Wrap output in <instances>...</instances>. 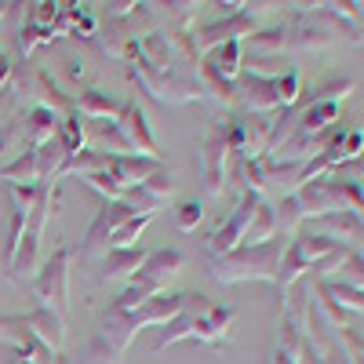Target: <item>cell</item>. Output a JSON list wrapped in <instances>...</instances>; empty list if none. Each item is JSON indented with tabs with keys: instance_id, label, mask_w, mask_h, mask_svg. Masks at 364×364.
Instances as JSON below:
<instances>
[{
	"instance_id": "cell-1",
	"label": "cell",
	"mask_w": 364,
	"mask_h": 364,
	"mask_svg": "<svg viewBox=\"0 0 364 364\" xmlns=\"http://www.w3.org/2000/svg\"><path fill=\"white\" fill-rule=\"evenodd\" d=\"M284 259V240L273 237L266 245H240L226 255L208 259V273L219 284H240V281H277V269Z\"/></svg>"
},
{
	"instance_id": "cell-2",
	"label": "cell",
	"mask_w": 364,
	"mask_h": 364,
	"mask_svg": "<svg viewBox=\"0 0 364 364\" xmlns=\"http://www.w3.org/2000/svg\"><path fill=\"white\" fill-rule=\"evenodd\" d=\"M182 262H186V259H182V252H175V248L149 252V259L142 262V269L132 277V284L113 299V306H109V310H117V314H135L142 302H149L154 295H164L168 284L178 277Z\"/></svg>"
},
{
	"instance_id": "cell-3",
	"label": "cell",
	"mask_w": 364,
	"mask_h": 364,
	"mask_svg": "<svg viewBox=\"0 0 364 364\" xmlns=\"http://www.w3.org/2000/svg\"><path fill=\"white\" fill-rule=\"evenodd\" d=\"M135 336H139L135 317L109 310V314L102 317L99 331H95V339L87 343L80 364H120V357L128 353V346L135 343Z\"/></svg>"
},
{
	"instance_id": "cell-4",
	"label": "cell",
	"mask_w": 364,
	"mask_h": 364,
	"mask_svg": "<svg viewBox=\"0 0 364 364\" xmlns=\"http://www.w3.org/2000/svg\"><path fill=\"white\" fill-rule=\"evenodd\" d=\"M186 310L193 317V339L211 346V350H219L223 343L233 339V306H215V302H208L204 295H193L190 291V302H186Z\"/></svg>"
},
{
	"instance_id": "cell-5",
	"label": "cell",
	"mask_w": 364,
	"mask_h": 364,
	"mask_svg": "<svg viewBox=\"0 0 364 364\" xmlns=\"http://www.w3.org/2000/svg\"><path fill=\"white\" fill-rule=\"evenodd\" d=\"M70 266H73V248L63 245V248H55V255L37 269L33 295L41 299V306H51V310L63 314L66 299H70Z\"/></svg>"
},
{
	"instance_id": "cell-6",
	"label": "cell",
	"mask_w": 364,
	"mask_h": 364,
	"mask_svg": "<svg viewBox=\"0 0 364 364\" xmlns=\"http://www.w3.org/2000/svg\"><path fill=\"white\" fill-rule=\"evenodd\" d=\"M259 200H262V197H255V193H240L237 208L223 219V226H215V230L208 233V259L226 255V252H233V248L245 245V233H248V223H252V215H255Z\"/></svg>"
},
{
	"instance_id": "cell-7",
	"label": "cell",
	"mask_w": 364,
	"mask_h": 364,
	"mask_svg": "<svg viewBox=\"0 0 364 364\" xmlns=\"http://www.w3.org/2000/svg\"><path fill=\"white\" fill-rule=\"evenodd\" d=\"M230 161H237V157H233V149H230L226 128L215 124V128H211V135L200 142V175H204V182H208V193H211V197L223 193L226 175H230Z\"/></svg>"
},
{
	"instance_id": "cell-8",
	"label": "cell",
	"mask_w": 364,
	"mask_h": 364,
	"mask_svg": "<svg viewBox=\"0 0 364 364\" xmlns=\"http://www.w3.org/2000/svg\"><path fill=\"white\" fill-rule=\"evenodd\" d=\"M135 211L124 204V200H106L102 211L95 215V223L87 226L84 233V245H80V259H95V255H106L109 252V237L117 233L120 223H128Z\"/></svg>"
},
{
	"instance_id": "cell-9",
	"label": "cell",
	"mask_w": 364,
	"mask_h": 364,
	"mask_svg": "<svg viewBox=\"0 0 364 364\" xmlns=\"http://www.w3.org/2000/svg\"><path fill=\"white\" fill-rule=\"evenodd\" d=\"M255 33V15L248 11V8H240V11H233L230 18H219V22H211V26H204L200 33H197V41H193V51L200 55H208L211 48H219V44H230V41H248Z\"/></svg>"
},
{
	"instance_id": "cell-10",
	"label": "cell",
	"mask_w": 364,
	"mask_h": 364,
	"mask_svg": "<svg viewBox=\"0 0 364 364\" xmlns=\"http://www.w3.org/2000/svg\"><path fill=\"white\" fill-rule=\"evenodd\" d=\"M171 193H175V178H171L168 168H161L157 175H149L142 186H132L124 193V204L135 211V215H149V219H154L157 211L171 200Z\"/></svg>"
},
{
	"instance_id": "cell-11",
	"label": "cell",
	"mask_w": 364,
	"mask_h": 364,
	"mask_svg": "<svg viewBox=\"0 0 364 364\" xmlns=\"http://www.w3.org/2000/svg\"><path fill=\"white\" fill-rule=\"evenodd\" d=\"M120 132H124V139H128V146H132V154L135 157H149V161H161L157 157V139H154V128H149V117H146V109L132 99V102H124V109H120Z\"/></svg>"
},
{
	"instance_id": "cell-12",
	"label": "cell",
	"mask_w": 364,
	"mask_h": 364,
	"mask_svg": "<svg viewBox=\"0 0 364 364\" xmlns=\"http://www.w3.org/2000/svg\"><path fill=\"white\" fill-rule=\"evenodd\" d=\"M186 302H190V291H164V295H154L149 302H142L132 317H135L139 331L142 328H154V324L161 328V324L175 321L182 310H186Z\"/></svg>"
},
{
	"instance_id": "cell-13",
	"label": "cell",
	"mask_w": 364,
	"mask_h": 364,
	"mask_svg": "<svg viewBox=\"0 0 364 364\" xmlns=\"http://www.w3.org/2000/svg\"><path fill=\"white\" fill-rule=\"evenodd\" d=\"M26 328L51 350V353H63L66 346V317L51 310V306H37L33 314H26Z\"/></svg>"
},
{
	"instance_id": "cell-14",
	"label": "cell",
	"mask_w": 364,
	"mask_h": 364,
	"mask_svg": "<svg viewBox=\"0 0 364 364\" xmlns=\"http://www.w3.org/2000/svg\"><path fill=\"white\" fill-rule=\"evenodd\" d=\"M237 95L252 113H269V109H281V95H277V80H259V77H248L240 73V84H237Z\"/></svg>"
},
{
	"instance_id": "cell-15",
	"label": "cell",
	"mask_w": 364,
	"mask_h": 364,
	"mask_svg": "<svg viewBox=\"0 0 364 364\" xmlns=\"http://www.w3.org/2000/svg\"><path fill=\"white\" fill-rule=\"evenodd\" d=\"M146 259H149V252H146L142 245H135V248H109V252L102 255V281L135 277Z\"/></svg>"
},
{
	"instance_id": "cell-16",
	"label": "cell",
	"mask_w": 364,
	"mask_h": 364,
	"mask_svg": "<svg viewBox=\"0 0 364 364\" xmlns=\"http://www.w3.org/2000/svg\"><path fill=\"white\" fill-rule=\"evenodd\" d=\"M240 66H245V41H230V44H219L204 55V70H211L223 80H233L240 77Z\"/></svg>"
},
{
	"instance_id": "cell-17",
	"label": "cell",
	"mask_w": 364,
	"mask_h": 364,
	"mask_svg": "<svg viewBox=\"0 0 364 364\" xmlns=\"http://www.w3.org/2000/svg\"><path fill=\"white\" fill-rule=\"evenodd\" d=\"M317 233H324L328 240H336V245L346 237L353 245V240H364V219L357 211H331V215L317 219Z\"/></svg>"
},
{
	"instance_id": "cell-18",
	"label": "cell",
	"mask_w": 364,
	"mask_h": 364,
	"mask_svg": "<svg viewBox=\"0 0 364 364\" xmlns=\"http://www.w3.org/2000/svg\"><path fill=\"white\" fill-rule=\"evenodd\" d=\"M161 168H164L161 161L135 157V154H128V157H113V164H109V171L120 178V186H124V190H132V186H142V182H146L149 175H157Z\"/></svg>"
},
{
	"instance_id": "cell-19",
	"label": "cell",
	"mask_w": 364,
	"mask_h": 364,
	"mask_svg": "<svg viewBox=\"0 0 364 364\" xmlns=\"http://www.w3.org/2000/svg\"><path fill=\"white\" fill-rule=\"evenodd\" d=\"M73 109H77L80 117H87V120H109V117L120 120V109H124V102L109 99L106 91H99V87H87V91H80V95H77Z\"/></svg>"
},
{
	"instance_id": "cell-20",
	"label": "cell",
	"mask_w": 364,
	"mask_h": 364,
	"mask_svg": "<svg viewBox=\"0 0 364 364\" xmlns=\"http://www.w3.org/2000/svg\"><path fill=\"white\" fill-rule=\"evenodd\" d=\"M336 117H339V106L336 102H314L306 113L299 117V135H306V139H321L328 132V124H336Z\"/></svg>"
},
{
	"instance_id": "cell-21",
	"label": "cell",
	"mask_w": 364,
	"mask_h": 364,
	"mask_svg": "<svg viewBox=\"0 0 364 364\" xmlns=\"http://www.w3.org/2000/svg\"><path fill=\"white\" fill-rule=\"evenodd\" d=\"M273 237H277V215H273V208L266 200H259L255 215L248 223V233H245V245H266Z\"/></svg>"
},
{
	"instance_id": "cell-22",
	"label": "cell",
	"mask_w": 364,
	"mask_h": 364,
	"mask_svg": "<svg viewBox=\"0 0 364 364\" xmlns=\"http://www.w3.org/2000/svg\"><path fill=\"white\" fill-rule=\"evenodd\" d=\"M284 44H288L284 26H273V29H255V33L245 41V48H248L252 55H284Z\"/></svg>"
},
{
	"instance_id": "cell-23",
	"label": "cell",
	"mask_w": 364,
	"mask_h": 364,
	"mask_svg": "<svg viewBox=\"0 0 364 364\" xmlns=\"http://www.w3.org/2000/svg\"><path fill=\"white\" fill-rule=\"evenodd\" d=\"M295 248H299L302 255H306V262H310V269H314L328 252H336L339 245H336V240H328L324 233H310V230H302V233L295 237Z\"/></svg>"
},
{
	"instance_id": "cell-24",
	"label": "cell",
	"mask_w": 364,
	"mask_h": 364,
	"mask_svg": "<svg viewBox=\"0 0 364 364\" xmlns=\"http://www.w3.org/2000/svg\"><path fill=\"white\" fill-rule=\"evenodd\" d=\"M55 139L63 142V149H66L70 157H73V154H80V149H84V124H80V113H70V117L58 120Z\"/></svg>"
},
{
	"instance_id": "cell-25",
	"label": "cell",
	"mask_w": 364,
	"mask_h": 364,
	"mask_svg": "<svg viewBox=\"0 0 364 364\" xmlns=\"http://www.w3.org/2000/svg\"><path fill=\"white\" fill-rule=\"evenodd\" d=\"M149 223H154L149 215H132L128 223H120L117 233L109 237V248H135V240L142 237V230H146Z\"/></svg>"
},
{
	"instance_id": "cell-26",
	"label": "cell",
	"mask_w": 364,
	"mask_h": 364,
	"mask_svg": "<svg viewBox=\"0 0 364 364\" xmlns=\"http://www.w3.org/2000/svg\"><path fill=\"white\" fill-rule=\"evenodd\" d=\"M29 339H33V331L26 328V317H8V314H0V343H8V346L22 350Z\"/></svg>"
},
{
	"instance_id": "cell-27",
	"label": "cell",
	"mask_w": 364,
	"mask_h": 364,
	"mask_svg": "<svg viewBox=\"0 0 364 364\" xmlns=\"http://www.w3.org/2000/svg\"><path fill=\"white\" fill-rule=\"evenodd\" d=\"M84 182H87V186L91 190H95V193H102L106 200H124V186H120V178L106 168V171H91V175H84Z\"/></svg>"
},
{
	"instance_id": "cell-28",
	"label": "cell",
	"mask_w": 364,
	"mask_h": 364,
	"mask_svg": "<svg viewBox=\"0 0 364 364\" xmlns=\"http://www.w3.org/2000/svg\"><path fill=\"white\" fill-rule=\"evenodd\" d=\"M273 215H277V226H281L284 233H291V230H299V226H302L306 211H302V204H299V197H295V193H288L277 208H273Z\"/></svg>"
},
{
	"instance_id": "cell-29",
	"label": "cell",
	"mask_w": 364,
	"mask_h": 364,
	"mask_svg": "<svg viewBox=\"0 0 364 364\" xmlns=\"http://www.w3.org/2000/svg\"><path fill=\"white\" fill-rule=\"evenodd\" d=\"M350 91H353V80L350 77H328V80H321L314 87V102H336L339 106V99H346Z\"/></svg>"
},
{
	"instance_id": "cell-30",
	"label": "cell",
	"mask_w": 364,
	"mask_h": 364,
	"mask_svg": "<svg viewBox=\"0 0 364 364\" xmlns=\"http://www.w3.org/2000/svg\"><path fill=\"white\" fill-rule=\"evenodd\" d=\"M339 269H343V273H339V277H336L339 284H350V288H357V291H364V255H360L357 248H353V252L346 255V262H343Z\"/></svg>"
},
{
	"instance_id": "cell-31",
	"label": "cell",
	"mask_w": 364,
	"mask_h": 364,
	"mask_svg": "<svg viewBox=\"0 0 364 364\" xmlns=\"http://www.w3.org/2000/svg\"><path fill=\"white\" fill-rule=\"evenodd\" d=\"M204 219V208H200V200H182L178 208H175V226L182 230V233H190V230H197V223Z\"/></svg>"
},
{
	"instance_id": "cell-32",
	"label": "cell",
	"mask_w": 364,
	"mask_h": 364,
	"mask_svg": "<svg viewBox=\"0 0 364 364\" xmlns=\"http://www.w3.org/2000/svg\"><path fill=\"white\" fill-rule=\"evenodd\" d=\"M66 29L77 41L91 37V33H95V18H91V11H84V8H66Z\"/></svg>"
},
{
	"instance_id": "cell-33",
	"label": "cell",
	"mask_w": 364,
	"mask_h": 364,
	"mask_svg": "<svg viewBox=\"0 0 364 364\" xmlns=\"http://www.w3.org/2000/svg\"><path fill=\"white\" fill-rule=\"evenodd\" d=\"M66 77H70L73 84H84V80L91 77V63H87L84 55H70V58H66Z\"/></svg>"
},
{
	"instance_id": "cell-34",
	"label": "cell",
	"mask_w": 364,
	"mask_h": 364,
	"mask_svg": "<svg viewBox=\"0 0 364 364\" xmlns=\"http://www.w3.org/2000/svg\"><path fill=\"white\" fill-rule=\"evenodd\" d=\"M164 8H168V18H175L178 26L190 22V18L197 15V4H164Z\"/></svg>"
},
{
	"instance_id": "cell-35",
	"label": "cell",
	"mask_w": 364,
	"mask_h": 364,
	"mask_svg": "<svg viewBox=\"0 0 364 364\" xmlns=\"http://www.w3.org/2000/svg\"><path fill=\"white\" fill-rule=\"evenodd\" d=\"M269 364H299V357H295V353H288V350H281V346H273Z\"/></svg>"
},
{
	"instance_id": "cell-36",
	"label": "cell",
	"mask_w": 364,
	"mask_h": 364,
	"mask_svg": "<svg viewBox=\"0 0 364 364\" xmlns=\"http://www.w3.org/2000/svg\"><path fill=\"white\" fill-rule=\"evenodd\" d=\"M55 364H70V357L66 353H55Z\"/></svg>"
},
{
	"instance_id": "cell-37",
	"label": "cell",
	"mask_w": 364,
	"mask_h": 364,
	"mask_svg": "<svg viewBox=\"0 0 364 364\" xmlns=\"http://www.w3.org/2000/svg\"><path fill=\"white\" fill-rule=\"evenodd\" d=\"M8 15V4H0V18H4Z\"/></svg>"
},
{
	"instance_id": "cell-38",
	"label": "cell",
	"mask_w": 364,
	"mask_h": 364,
	"mask_svg": "<svg viewBox=\"0 0 364 364\" xmlns=\"http://www.w3.org/2000/svg\"><path fill=\"white\" fill-rule=\"evenodd\" d=\"M357 252H360V255H364V240H360V248H357Z\"/></svg>"
},
{
	"instance_id": "cell-39",
	"label": "cell",
	"mask_w": 364,
	"mask_h": 364,
	"mask_svg": "<svg viewBox=\"0 0 364 364\" xmlns=\"http://www.w3.org/2000/svg\"><path fill=\"white\" fill-rule=\"evenodd\" d=\"M0 58H4V55H0Z\"/></svg>"
}]
</instances>
